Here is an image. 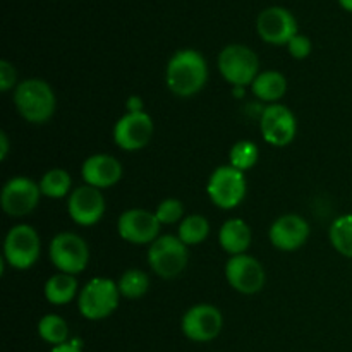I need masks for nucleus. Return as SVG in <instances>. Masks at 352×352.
I'll return each instance as SVG.
<instances>
[{"label":"nucleus","mask_w":352,"mask_h":352,"mask_svg":"<svg viewBox=\"0 0 352 352\" xmlns=\"http://www.w3.org/2000/svg\"><path fill=\"white\" fill-rule=\"evenodd\" d=\"M329 239L337 253L352 260V213L333 220L329 230Z\"/></svg>","instance_id":"23"},{"label":"nucleus","mask_w":352,"mask_h":352,"mask_svg":"<svg viewBox=\"0 0 352 352\" xmlns=\"http://www.w3.org/2000/svg\"><path fill=\"white\" fill-rule=\"evenodd\" d=\"M309 237V223L296 213L282 215L272 223L268 230V239L272 246L284 253L301 250Z\"/></svg>","instance_id":"17"},{"label":"nucleus","mask_w":352,"mask_h":352,"mask_svg":"<svg viewBox=\"0 0 352 352\" xmlns=\"http://www.w3.org/2000/svg\"><path fill=\"white\" fill-rule=\"evenodd\" d=\"M38 336L52 347L62 346L69 339V325L62 316L50 313L38 322Z\"/></svg>","instance_id":"24"},{"label":"nucleus","mask_w":352,"mask_h":352,"mask_svg":"<svg viewBox=\"0 0 352 352\" xmlns=\"http://www.w3.org/2000/svg\"><path fill=\"white\" fill-rule=\"evenodd\" d=\"M126 107H127V112H144V103L143 100H141V96L138 95H131L129 98H127L126 102Z\"/></svg>","instance_id":"31"},{"label":"nucleus","mask_w":352,"mask_h":352,"mask_svg":"<svg viewBox=\"0 0 352 352\" xmlns=\"http://www.w3.org/2000/svg\"><path fill=\"white\" fill-rule=\"evenodd\" d=\"M14 105L17 112L30 124H47L57 110V98L47 81L30 78L21 81L14 89Z\"/></svg>","instance_id":"2"},{"label":"nucleus","mask_w":352,"mask_h":352,"mask_svg":"<svg viewBox=\"0 0 352 352\" xmlns=\"http://www.w3.org/2000/svg\"><path fill=\"white\" fill-rule=\"evenodd\" d=\"M67 212L78 226L93 227L105 215V198L100 189L88 184L79 186L69 195Z\"/></svg>","instance_id":"16"},{"label":"nucleus","mask_w":352,"mask_h":352,"mask_svg":"<svg viewBox=\"0 0 352 352\" xmlns=\"http://www.w3.org/2000/svg\"><path fill=\"white\" fill-rule=\"evenodd\" d=\"M117 285H119V292L122 298L141 299L150 289V277H148L146 272L131 268V270L124 272Z\"/></svg>","instance_id":"26"},{"label":"nucleus","mask_w":352,"mask_h":352,"mask_svg":"<svg viewBox=\"0 0 352 352\" xmlns=\"http://www.w3.org/2000/svg\"><path fill=\"white\" fill-rule=\"evenodd\" d=\"M256 31L267 43L287 45L298 34V21L285 7L272 6L258 14Z\"/></svg>","instance_id":"15"},{"label":"nucleus","mask_w":352,"mask_h":352,"mask_svg":"<svg viewBox=\"0 0 352 352\" xmlns=\"http://www.w3.org/2000/svg\"><path fill=\"white\" fill-rule=\"evenodd\" d=\"M210 234V223L208 220L203 215H188L182 219V222L179 223V232L177 237L186 244V246H196V244H201L203 241L208 237Z\"/></svg>","instance_id":"25"},{"label":"nucleus","mask_w":352,"mask_h":352,"mask_svg":"<svg viewBox=\"0 0 352 352\" xmlns=\"http://www.w3.org/2000/svg\"><path fill=\"white\" fill-rule=\"evenodd\" d=\"M158 222L162 226H174V223H181L184 219V205L182 201L175 198H167L160 201V205L155 210Z\"/></svg>","instance_id":"28"},{"label":"nucleus","mask_w":352,"mask_h":352,"mask_svg":"<svg viewBox=\"0 0 352 352\" xmlns=\"http://www.w3.org/2000/svg\"><path fill=\"white\" fill-rule=\"evenodd\" d=\"M153 119L146 112H127L113 126V143L124 151H140L153 138Z\"/></svg>","instance_id":"12"},{"label":"nucleus","mask_w":352,"mask_h":352,"mask_svg":"<svg viewBox=\"0 0 352 352\" xmlns=\"http://www.w3.org/2000/svg\"><path fill=\"white\" fill-rule=\"evenodd\" d=\"M223 329V316L213 305H196L184 313L181 320V330L186 339L192 342H212Z\"/></svg>","instance_id":"9"},{"label":"nucleus","mask_w":352,"mask_h":352,"mask_svg":"<svg viewBox=\"0 0 352 352\" xmlns=\"http://www.w3.org/2000/svg\"><path fill=\"white\" fill-rule=\"evenodd\" d=\"M260 131L268 144L284 148L294 141L298 133V122L291 109L280 103H272L263 109L260 119Z\"/></svg>","instance_id":"13"},{"label":"nucleus","mask_w":352,"mask_h":352,"mask_svg":"<svg viewBox=\"0 0 352 352\" xmlns=\"http://www.w3.org/2000/svg\"><path fill=\"white\" fill-rule=\"evenodd\" d=\"M52 265L62 274L78 275L89 263V248L81 236L74 232H58L48 246Z\"/></svg>","instance_id":"8"},{"label":"nucleus","mask_w":352,"mask_h":352,"mask_svg":"<svg viewBox=\"0 0 352 352\" xmlns=\"http://www.w3.org/2000/svg\"><path fill=\"white\" fill-rule=\"evenodd\" d=\"M287 48H289V54H291L292 57L298 58V60H302V58H306L309 54H311L313 43L306 34L298 33L291 41H289Z\"/></svg>","instance_id":"29"},{"label":"nucleus","mask_w":352,"mask_h":352,"mask_svg":"<svg viewBox=\"0 0 352 352\" xmlns=\"http://www.w3.org/2000/svg\"><path fill=\"white\" fill-rule=\"evenodd\" d=\"M43 294H45V299H47L50 305L54 306L69 305V302L74 301L76 296H79L76 275L62 274V272L52 275V277L45 282Z\"/></svg>","instance_id":"21"},{"label":"nucleus","mask_w":352,"mask_h":352,"mask_svg":"<svg viewBox=\"0 0 352 352\" xmlns=\"http://www.w3.org/2000/svg\"><path fill=\"white\" fill-rule=\"evenodd\" d=\"M162 223L158 222L155 212H148L143 208L126 210L117 220V232L120 239L126 243L138 244H151L160 237Z\"/></svg>","instance_id":"14"},{"label":"nucleus","mask_w":352,"mask_h":352,"mask_svg":"<svg viewBox=\"0 0 352 352\" xmlns=\"http://www.w3.org/2000/svg\"><path fill=\"white\" fill-rule=\"evenodd\" d=\"M41 191L33 179L16 175L3 184L0 191V206L9 217H26L38 206Z\"/></svg>","instance_id":"10"},{"label":"nucleus","mask_w":352,"mask_h":352,"mask_svg":"<svg viewBox=\"0 0 352 352\" xmlns=\"http://www.w3.org/2000/svg\"><path fill=\"white\" fill-rule=\"evenodd\" d=\"M251 91L261 102L277 103L287 93V79L278 71H263L253 81Z\"/></svg>","instance_id":"20"},{"label":"nucleus","mask_w":352,"mask_h":352,"mask_svg":"<svg viewBox=\"0 0 352 352\" xmlns=\"http://www.w3.org/2000/svg\"><path fill=\"white\" fill-rule=\"evenodd\" d=\"M124 168L116 157L107 153H96L82 162V181L96 189H107L116 186L122 179Z\"/></svg>","instance_id":"18"},{"label":"nucleus","mask_w":352,"mask_h":352,"mask_svg":"<svg viewBox=\"0 0 352 352\" xmlns=\"http://www.w3.org/2000/svg\"><path fill=\"white\" fill-rule=\"evenodd\" d=\"M226 278L230 287L244 296L258 294L265 287L267 274L260 261L250 254L230 256L226 265Z\"/></svg>","instance_id":"11"},{"label":"nucleus","mask_w":352,"mask_h":352,"mask_svg":"<svg viewBox=\"0 0 352 352\" xmlns=\"http://www.w3.org/2000/svg\"><path fill=\"white\" fill-rule=\"evenodd\" d=\"M244 89H246V88H243V86H234V88H232V95L236 96V98H243V96H244Z\"/></svg>","instance_id":"34"},{"label":"nucleus","mask_w":352,"mask_h":352,"mask_svg":"<svg viewBox=\"0 0 352 352\" xmlns=\"http://www.w3.org/2000/svg\"><path fill=\"white\" fill-rule=\"evenodd\" d=\"M248 192V182L244 172L222 165L217 167L206 182V195L210 201L220 210H234L244 201Z\"/></svg>","instance_id":"6"},{"label":"nucleus","mask_w":352,"mask_h":352,"mask_svg":"<svg viewBox=\"0 0 352 352\" xmlns=\"http://www.w3.org/2000/svg\"><path fill=\"white\" fill-rule=\"evenodd\" d=\"M220 248L230 256L246 254L251 246V229L244 220L229 219L223 222L219 232Z\"/></svg>","instance_id":"19"},{"label":"nucleus","mask_w":352,"mask_h":352,"mask_svg":"<svg viewBox=\"0 0 352 352\" xmlns=\"http://www.w3.org/2000/svg\"><path fill=\"white\" fill-rule=\"evenodd\" d=\"M208 81V64L201 52L184 48L177 50L165 67V85L179 98H191L205 88Z\"/></svg>","instance_id":"1"},{"label":"nucleus","mask_w":352,"mask_h":352,"mask_svg":"<svg viewBox=\"0 0 352 352\" xmlns=\"http://www.w3.org/2000/svg\"><path fill=\"white\" fill-rule=\"evenodd\" d=\"M17 82V72L16 67L10 64L9 60H0V91L7 93L10 89H16Z\"/></svg>","instance_id":"30"},{"label":"nucleus","mask_w":352,"mask_h":352,"mask_svg":"<svg viewBox=\"0 0 352 352\" xmlns=\"http://www.w3.org/2000/svg\"><path fill=\"white\" fill-rule=\"evenodd\" d=\"M189 261L188 246L177 236L165 234L148 248V265L155 275L165 280L177 278Z\"/></svg>","instance_id":"4"},{"label":"nucleus","mask_w":352,"mask_h":352,"mask_svg":"<svg viewBox=\"0 0 352 352\" xmlns=\"http://www.w3.org/2000/svg\"><path fill=\"white\" fill-rule=\"evenodd\" d=\"M260 150L253 141H237L232 144L229 151V165L241 172H246L258 164Z\"/></svg>","instance_id":"27"},{"label":"nucleus","mask_w":352,"mask_h":352,"mask_svg":"<svg viewBox=\"0 0 352 352\" xmlns=\"http://www.w3.org/2000/svg\"><path fill=\"white\" fill-rule=\"evenodd\" d=\"M219 71L222 78L230 86H248L253 85L256 76L260 74V58L250 47L241 43L227 45L219 54Z\"/></svg>","instance_id":"5"},{"label":"nucleus","mask_w":352,"mask_h":352,"mask_svg":"<svg viewBox=\"0 0 352 352\" xmlns=\"http://www.w3.org/2000/svg\"><path fill=\"white\" fill-rule=\"evenodd\" d=\"M50 352H82V351L81 347H79L78 340H74V342H65L62 344V346L52 347Z\"/></svg>","instance_id":"33"},{"label":"nucleus","mask_w":352,"mask_h":352,"mask_svg":"<svg viewBox=\"0 0 352 352\" xmlns=\"http://www.w3.org/2000/svg\"><path fill=\"white\" fill-rule=\"evenodd\" d=\"M38 186H40L41 196H47L50 199H60L71 195L69 191H71L72 179L64 168H52V170L45 172Z\"/></svg>","instance_id":"22"},{"label":"nucleus","mask_w":352,"mask_h":352,"mask_svg":"<svg viewBox=\"0 0 352 352\" xmlns=\"http://www.w3.org/2000/svg\"><path fill=\"white\" fill-rule=\"evenodd\" d=\"M41 253V241L34 227L17 223L3 239V260L16 270H30Z\"/></svg>","instance_id":"7"},{"label":"nucleus","mask_w":352,"mask_h":352,"mask_svg":"<svg viewBox=\"0 0 352 352\" xmlns=\"http://www.w3.org/2000/svg\"><path fill=\"white\" fill-rule=\"evenodd\" d=\"M340 7L346 10H349V12H352V0H339Z\"/></svg>","instance_id":"35"},{"label":"nucleus","mask_w":352,"mask_h":352,"mask_svg":"<svg viewBox=\"0 0 352 352\" xmlns=\"http://www.w3.org/2000/svg\"><path fill=\"white\" fill-rule=\"evenodd\" d=\"M9 136H7L6 131H0V160L6 162L7 160V155H9Z\"/></svg>","instance_id":"32"},{"label":"nucleus","mask_w":352,"mask_h":352,"mask_svg":"<svg viewBox=\"0 0 352 352\" xmlns=\"http://www.w3.org/2000/svg\"><path fill=\"white\" fill-rule=\"evenodd\" d=\"M120 292L117 282L107 277L91 278L79 291L78 309L82 318L89 322H100L116 313L120 302Z\"/></svg>","instance_id":"3"}]
</instances>
